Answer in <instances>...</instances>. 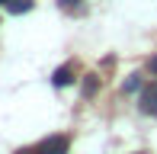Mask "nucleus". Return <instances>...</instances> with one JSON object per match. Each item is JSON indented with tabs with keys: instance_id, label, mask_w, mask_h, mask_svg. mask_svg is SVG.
I'll return each instance as SVG.
<instances>
[{
	"instance_id": "1",
	"label": "nucleus",
	"mask_w": 157,
	"mask_h": 154,
	"mask_svg": "<svg viewBox=\"0 0 157 154\" xmlns=\"http://www.w3.org/2000/svg\"><path fill=\"white\" fill-rule=\"evenodd\" d=\"M32 154H67V138H64V135H52V138H45L42 144H35Z\"/></svg>"
},
{
	"instance_id": "2",
	"label": "nucleus",
	"mask_w": 157,
	"mask_h": 154,
	"mask_svg": "<svg viewBox=\"0 0 157 154\" xmlns=\"http://www.w3.org/2000/svg\"><path fill=\"white\" fill-rule=\"evenodd\" d=\"M141 113L157 116V80L151 83V87H144V93H141Z\"/></svg>"
},
{
	"instance_id": "3",
	"label": "nucleus",
	"mask_w": 157,
	"mask_h": 154,
	"mask_svg": "<svg viewBox=\"0 0 157 154\" xmlns=\"http://www.w3.org/2000/svg\"><path fill=\"white\" fill-rule=\"evenodd\" d=\"M71 80H74V64H61L58 71H55V77H52L55 87H67Z\"/></svg>"
},
{
	"instance_id": "4",
	"label": "nucleus",
	"mask_w": 157,
	"mask_h": 154,
	"mask_svg": "<svg viewBox=\"0 0 157 154\" xmlns=\"http://www.w3.org/2000/svg\"><path fill=\"white\" fill-rule=\"evenodd\" d=\"M6 10L10 13H26V10H32V0H6Z\"/></svg>"
},
{
	"instance_id": "5",
	"label": "nucleus",
	"mask_w": 157,
	"mask_h": 154,
	"mask_svg": "<svg viewBox=\"0 0 157 154\" xmlns=\"http://www.w3.org/2000/svg\"><path fill=\"white\" fill-rule=\"evenodd\" d=\"M96 87H99V77L96 74H87V77H83V96H93Z\"/></svg>"
},
{
	"instance_id": "6",
	"label": "nucleus",
	"mask_w": 157,
	"mask_h": 154,
	"mask_svg": "<svg viewBox=\"0 0 157 154\" xmlns=\"http://www.w3.org/2000/svg\"><path fill=\"white\" fill-rule=\"evenodd\" d=\"M138 87H141V77H138V74H132V77L125 80V90L132 93V90H138Z\"/></svg>"
},
{
	"instance_id": "7",
	"label": "nucleus",
	"mask_w": 157,
	"mask_h": 154,
	"mask_svg": "<svg viewBox=\"0 0 157 154\" xmlns=\"http://www.w3.org/2000/svg\"><path fill=\"white\" fill-rule=\"evenodd\" d=\"M61 10H80V0H61Z\"/></svg>"
},
{
	"instance_id": "8",
	"label": "nucleus",
	"mask_w": 157,
	"mask_h": 154,
	"mask_svg": "<svg viewBox=\"0 0 157 154\" xmlns=\"http://www.w3.org/2000/svg\"><path fill=\"white\" fill-rule=\"evenodd\" d=\"M147 67H151V71L157 74V55H154V58H151V61H147Z\"/></svg>"
},
{
	"instance_id": "9",
	"label": "nucleus",
	"mask_w": 157,
	"mask_h": 154,
	"mask_svg": "<svg viewBox=\"0 0 157 154\" xmlns=\"http://www.w3.org/2000/svg\"><path fill=\"white\" fill-rule=\"evenodd\" d=\"M0 3H6V0H0Z\"/></svg>"
},
{
	"instance_id": "10",
	"label": "nucleus",
	"mask_w": 157,
	"mask_h": 154,
	"mask_svg": "<svg viewBox=\"0 0 157 154\" xmlns=\"http://www.w3.org/2000/svg\"><path fill=\"white\" fill-rule=\"evenodd\" d=\"M138 154H141V151H138Z\"/></svg>"
}]
</instances>
